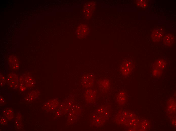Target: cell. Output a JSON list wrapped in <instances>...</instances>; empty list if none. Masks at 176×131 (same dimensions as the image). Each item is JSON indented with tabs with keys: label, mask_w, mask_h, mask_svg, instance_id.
Returning a JSON list of instances; mask_svg holds the SVG:
<instances>
[{
	"label": "cell",
	"mask_w": 176,
	"mask_h": 131,
	"mask_svg": "<svg viewBox=\"0 0 176 131\" xmlns=\"http://www.w3.org/2000/svg\"><path fill=\"white\" fill-rule=\"evenodd\" d=\"M6 81L10 88L15 89L19 86V80L17 75L15 73L11 72L7 76Z\"/></svg>",
	"instance_id": "6da1fadb"
},
{
	"label": "cell",
	"mask_w": 176,
	"mask_h": 131,
	"mask_svg": "<svg viewBox=\"0 0 176 131\" xmlns=\"http://www.w3.org/2000/svg\"><path fill=\"white\" fill-rule=\"evenodd\" d=\"M133 68V62L130 60H125L123 61L120 68V71L124 76H128L131 72Z\"/></svg>",
	"instance_id": "7a4b0ae2"
},
{
	"label": "cell",
	"mask_w": 176,
	"mask_h": 131,
	"mask_svg": "<svg viewBox=\"0 0 176 131\" xmlns=\"http://www.w3.org/2000/svg\"><path fill=\"white\" fill-rule=\"evenodd\" d=\"M94 77L93 74H87L83 76L81 80V84L85 88L92 87L94 84Z\"/></svg>",
	"instance_id": "3957f363"
},
{
	"label": "cell",
	"mask_w": 176,
	"mask_h": 131,
	"mask_svg": "<svg viewBox=\"0 0 176 131\" xmlns=\"http://www.w3.org/2000/svg\"><path fill=\"white\" fill-rule=\"evenodd\" d=\"M19 80L21 81L26 87H32L35 84V80L32 76L29 74H24L21 76Z\"/></svg>",
	"instance_id": "277c9868"
},
{
	"label": "cell",
	"mask_w": 176,
	"mask_h": 131,
	"mask_svg": "<svg viewBox=\"0 0 176 131\" xmlns=\"http://www.w3.org/2000/svg\"><path fill=\"white\" fill-rule=\"evenodd\" d=\"M95 3L93 2H90L85 5L83 12L86 19H89L91 17L95 8Z\"/></svg>",
	"instance_id": "5b68a950"
},
{
	"label": "cell",
	"mask_w": 176,
	"mask_h": 131,
	"mask_svg": "<svg viewBox=\"0 0 176 131\" xmlns=\"http://www.w3.org/2000/svg\"><path fill=\"white\" fill-rule=\"evenodd\" d=\"M8 65L12 70H16L20 67V63L17 58L15 56L11 55L8 58Z\"/></svg>",
	"instance_id": "8992f818"
},
{
	"label": "cell",
	"mask_w": 176,
	"mask_h": 131,
	"mask_svg": "<svg viewBox=\"0 0 176 131\" xmlns=\"http://www.w3.org/2000/svg\"><path fill=\"white\" fill-rule=\"evenodd\" d=\"M89 32V28L87 25L85 24H81L77 28L76 34L79 38L82 39L88 35Z\"/></svg>",
	"instance_id": "52a82bcc"
},
{
	"label": "cell",
	"mask_w": 176,
	"mask_h": 131,
	"mask_svg": "<svg viewBox=\"0 0 176 131\" xmlns=\"http://www.w3.org/2000/svg\"><path fill=\"white\" fill-rule=\"evenodd\" d=\"M164 33V29L162 28L154 29L152 31L151 38L153 42H159L162 38Z\"/></svg>",
	"instance_id": "ba28073f"
},
{
	"label": "cell",
	"mask_w": 176,
	"mask_h": 131,
	"mask_svg": "<svg viewBox=\"0 0 176 131\" xmlns=\"http://www.w3.org/2000/svg\"><path fill=\"white\" fill-rule=\"evenodd\" d=\"M97 94V91L95 89H88L85 92V99L88 103H93L95 101Z\"/></svg>",
	"instance_id": "9c48e42d"
},
{
	"label": "cell",
	"mask_w": 176,
	"mask_h": 131,
	"mask_svg": "<svg viewBox=\"0 0 176 131\" xmlns=\"http://www.w3.org/2000/svg\"><path fill=\"white\" fill-rule=\"evenodd\" d=\"M98 84L99 89L102 92H105L109 89L110 83L107 79H104L99 80Z\"/></svg>",
	"instance_id": "30bf717a"
},
{
	"label": "cell",
	"mask_w": 176,
	"mask_h": 131,
	"mask_svg": "<svg viewBox=\"0 0 176 131\" xmlns=\"http://www.w3.org/2000/svg\"><path fill=\"white\" fill-rule=\"evenodd\" d=\"M174 40V37L173 34H167L163 38V43L166 46H170L173 44Z\"/></svg>",
	"instance_id": "8fae6325"
},
{
	"label": "cell",
	"mask_w": 176,
	"mask_h": 131,
	"mask_svg": "<svg viewBox=\"0 0 176 131\" xmlns=\"http://www.w3.org/2000/svg\"><path fill=\"white\" fill-rule=\"evenodd\" d=\"M126 94L123 91L119 92L117 94L116 97L117 102L119 105H124L126 101Z\"/></svg>",
	"instance_id": "7c38bea8"
},
{
	"label": "cell",
	"mask_w": 176,
	"mask_h": 131,
	"mask_svg": "<svg viewBox=\"0 0 176 131\" xmlns=\"http://www.w3.org/2000/svg\"><path fill=\"white\" fill-rule=\"evenodd\" d=\"M58 102L56 99H52L46 102L44 107L48 111H50L55 109L58 105Z\"/></svg>",
	"instance_id": "4fadbf2b"
},
{
	"label": "cell",
	"mask_w": 176,
	"mask_h": 131,
	"mask_svg": "<svg viewBox=\"0 0 176 131\" xmlns=\"http://www.w3.org/2000/svg\"><path fill=\"white\" fill-rule=\"evenodd\" d=\"M99 112L100 114H99L98 112L99 115H98V117L96 118L95 122L97 123V124L98 123L100 124H101V122L102 123L103 122L102 121L103 120H105L107 117H103V115L107 114L108 113L104 109H103L102 108H100L99 109Z\"/></svg>",
	"instance_id": "5bb4252c"
},
{
	"label": "cell",
	"mask_w": 176,
	"mask_h": 131,
	"mask_svg": "<svg viewBox=\"0 0 176 131\" xmlns=\"http://www.w3.org/2000/svg\"><path fill=\"white\" fill-rule=\"evenodd\" d=\"M39 94V92L38 91L33 90L28 93L26 97L25 100L28 102H32L38 97Z\"/></svg>",
	"instance_id": "9a60e30c"
},
{
	"label": "cell",
	"mask_w": 176,
	"mask_h": 131,
	"mask_svg": "<svg viewBox=\"0 0 176 131\" xmlns=\"http://www.w3.org/2000/svg\"><path fill=\"white\" fill-rule=\"evenodd\" d=\"M3 115L9 120H11L13 118L14 114L12 109L10 108L5 109L3 111Z\"/></svg>",
	"instance_id": "2e32d148"
},
{
	"label": "cell",
	"mask_w": 176,
	"mask_h": 131,
	"mask_svg": "<svg viewBox=\"0 0 176 131\" xmlns=\"http://www.w3.org/2000/svg\"><path fill=\"white\" fill-rule=\"evenodd\" d=\"M166 62L164 60L162 59L158 60L154 63V68L162 70L166 67Z\"/></svg>",
	"instance_id": "e0dca14e"
},
{
	"label": "cell",
	"mask_w": 176,
	"mask_h": 131,
	"mask_svg": "<svg viewBox=\"0 0 176 131\" xmlns=\"http://www.w3.org/2000/svg\"><path fill=\"white\" fill-rule=\"evenodd\" d=\"M16 117L15 124L17 128L18 129L21 128L23 126L22 123L21 116L19 112H18Z\"/></svg>",
	"instance_id": "ac0fdd59"
},
{
	"label": "cell",
	"mask_w": 176,
	"mask_h": 131,
	"mask_svg": "<svg viewBox=\"0 0 176 131\" xmlns=\"http://www.w3.org/2000/svg\"><path fill=\"white\" fill-rule=\"evenodd\" d=\"M135 3L138 7L142 8H146L148 5L147 1L145 0H137L135 1Z\"/></svg>",
	"instance_id": "d6986e66"
},
{
	"label": "cell",
	"mask_w": 176,
	"mask_h": 131,
	"mask_svg": "<svg viewBox=\"0 0 176 131\" xmlns=\"http://www.w3.org/2000/svg\"><path fill=\"white\" fill-rule=\"evenodd\" d=\"M162 70L159 69H154L153 71V76L158 77L160 76L162 74Z\"/></svg>",
	"instance_id": "ffe728a7"
},
{
	"label": "cell",
	"mask_w": 176,
	"mask_h": 131,
	"mask_svg": "<svg viewBox=\"0 0 176 131\" xmlns=\"http://www.w3.org/2000/svg\"><path fill=\"white\" fill-rule=\"evenodd\" d=\"M171 102L168 104V108L171 111H175V102L172 101H171Z\"/></svg>",
	"instance_id": "44dd1931"
},
{
	"label": "cell",
	"mask_w": 176,
	"mask_h": 131,
	"mask_svg": "<svg viewBox=\"0 0 176 131\" xmlns=\"http://www.w3.org/2000/svg\"><path fill=\"white\" fill-rule=\"evenodd\" d=\"M0 86H3L6 83V80L5 77L1 74H0Z\"/></svg>",
	"instance_id": "7402d4cb"
},
{
	"label": "cell",
	"mask_w": 176,
	"mask_h": 131,
	"mask_svg": "<svg viewBox=\"0 0 176 131\" xmlns=\"http://www.w3.org/2000/svg\"><path fill=\"white\" fill-rule=\"evenodd\" d=\"M0 124L2 125H6L7 124V121L5 117H1L0 118Z\"/></svg>",
	"instance_id": "603a6c76"
},
{
	"label": "cell",
	"mask_w": 176,
	"mask_h": 131,
	"mask_svg": "<svg viewBox=\"0 0 176 131\" xmlns=\"http://www.w3.org/2000/svg\"><path fill=\"white\" fill-rule=\"evenodd\" d=\"M20 83V89L21 91L23 92L25 91L26 88V87L21 81L19 80Z\"/></svg>",
	"instance_id": "cb8c5ba5"
},
{
	"label": "cell",
	"mask_w": 176,
	"mask_h": 131,
	"mask_svg": "<svg viewBox=\"0 0 176 131\" xmlns=\"http://www.w3.org/2000/svg\"><path fill=\"white\" fill-rule=\"evenodd\" d=\"M5 102V100L4 97L1 96H0V105L3 104Z\"/></svg>",
	"instance_id": "d4e9b609"
}]
</instances>
